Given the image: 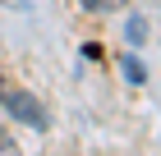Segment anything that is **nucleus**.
<instances>
[{
    "mask_svg": "<svg viewBox=\"0 0 161 156\" xmlns=\"http://www.w3.org/2000/svg\"><path fill=\"white\" fill-rule=\"evenodd\" d=\"M0 101H5V106H9L23 124H32V129H46V110H42L28 92H19V87H9V92H5V87H0Z\"/></svg>",
    "mask_w": 161,
    "mask_h": 156,
    "instance_id": "f257e3e1",
    "label": "nucleus"
},
{
    "mask_svg": "<svg viewBox=\"0 0 161 156\" xmlns=\"http://www.w3.org/2000/svg\"><path fill=\"white\" fill-rule=\"evenodd\" d=\"M124 78H129V83H143V64H138L134 55H129V60H124Z\"/></svg>",
    "mask_w": 161,
    "mask_h": 156,
    "instance_id": "f03ea898",
    "label": "nucleus"
},
{
    "mask_svg": "<svg viewBox=\"0 0 161 156\" xmlns=\"http://www.w3.org/2000/svg\"><path fill=\"white\" fill-rule=\"evenodd\" d=\"M120 5H124V0H83V9H92V14H97V9H120Z\"/></svg>",
    "mask_w": 161,
    "mask_h": 156,
    "instance_id": "7ed1b4c3",
    "label": "nucleus"
},
{
    "mask_svg": "<svg viewBox=\"0 0 161 156\" xmlns=\"http://www.w3.org/2000/svg\"><path fill=\"white\" fill-rule=\"evenodd\" d=\"M0 156H19V147H14V138L5 129H0Z\"/></svg>",
    "mask_w": 161,
    "mask_h": 156,
    "instance_id": "20e7f679",
    "label": "nucleus"
},
{
    "mask_svg": "<svg viewBox=\"0 0 161 156\" xmlns=\"http://www.w3.org/2000/svg\"><path fill=\"white\" fill-rule=\"evenodd\" d=\"M143 37H147V23H138V19H134V23H129V41H143Z\"/></svg>",
    "mask_w": 161,
    "mask_h": 156,
    "instance_id": "39448f33",
    "label": "nucleus"
}]
</instances>
